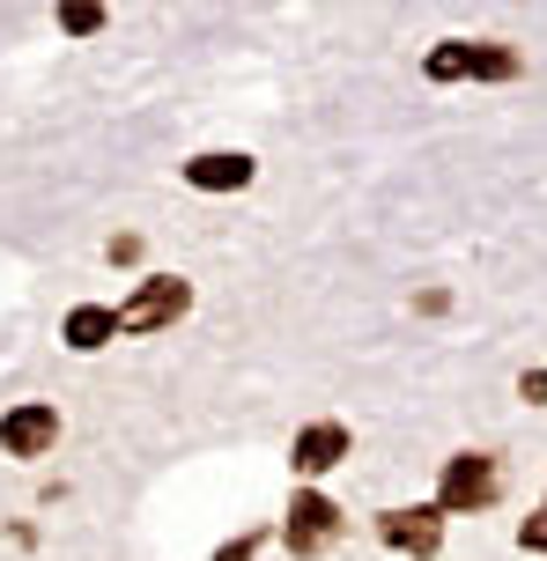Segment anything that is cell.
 Listing matches in <instances>:
<instances>
[{"label":"cell","mask_w":547,"mask_h":561,"mask_svg":"<svg viewBox=\"0 0 547 561\" xmlns=\"http://www.w3.org/2000/svg\"><path fill=\"white\" fill-rule=\"evenodd\" d=\"M422 75L430 82H518L525 75V59L511 53V45H466V37H452V45H436L430 59H422Z\"/></svg>","instance_id":"cell-1"},{"label":"cell","mask_w":547,"mask_h":561,"mask_svg":"<svg viewBox=\"0 0 547 561\" xmlns=\"http://www.w3.org/2000/svg\"><path fill=\"white\" fill-rule=\"evenodd\" d=\"M503 495V466H495L489 450H459L452 466H444V488H436V517L452 510V517H474V510H489Z\"/></svg>","instance_id":"cell-2"},{"label":"cell","mask_w":547,"mask_h":561,"mask_svg":"<svg viewBox=\"0 0 547 561\" xmlns=\"http://www.w3.org/2000/svg\"><path fill=\"white\" fill-rule=\"evenodd\" d=\"M185 310H193V288H185V280H171V274H156V280H141V288H134L112 318H118V333H163V325H178V318H185Z\"/></svg>","instance_id":"cell-3"},{"label":"cell","mask_w":547,"mask_h":561,"mask_svg":"<svg viewBox=\"0 0 547 561\" xmlns=\"http://www.w3.org/2000/svg\"><path fill=\"white\" fill-rule=\"evenodd\" d=\"M282 539H288V554H326V547L341 539V503H333V495H318V488H304V495L288 503Z\"/></svg>","instance_id":"cell-4"},{"label":"cell","mask_w":547,"mask_h":561,"mask_svg":"<svg viewBox=\"0 0 547 561\" xmlns=\"http://www.w3.org/2000/svg\"><path fill=\"white\" fill-rule=\"evenodd\" d=\"M53 444H59V407L23 399V407L0 414V450H8V458H45Z\"/></svg>","instance_id":"cell-5"},{"label":"cell","mask_w":547,"mask_h":561,"mask_svg":"<svg viewBox=\"0 0 547 561\" xmlns=\"http://www.w3.org/2000/svg\"><path fill=\"white\" fill-rule=\"evenodd\" d=\"M347 458V428L341 421H311V428H296V444H288V466L304 480H318V473H333Z\"/></svg>","instance_id":"cell-6"},{"label":"cell","mask_w":547,"mask_h":561,"mask_svg":"<svg viewBox=\"0 0 547 561\" xmlns=\"http://www.w3.org/2000/svg\"><path fill=\"white\" fill-rule=\"evenodd\" d=\"M252 156H237V148H207V156H193V163H185V185H193V193H244V185H252Z\"/></svg>","instance_id":"cell-7"},{"label":"cell","mask_w":547,"mask_h":561,"mask_svg":"<svg viewBox=\"0 0 547 561\" xmlns=\"http://www.w3.org/2000/svg\"><path fill=\"white\" fill-rule=\"evenodd\" d=\"M377 539L400 547V554H436L444 547V517L436 510H385L377 517Z\"/></svg>","instance_id":"cell-8"},{"label":"cell","mask_w":547,"mask_h":561,"mask_svg":"<svg viewBox=\"0 0 547 561\" xmlns=\"http://www.w3.org/2000/svg\"><path fill=\"white\" fill-rule=\"evenodd\" d=\"M104 340H118V318L104 304H75L67 310V347H82V355H96Z\"/></svg>","instance_id":"cell-9"},{"label":"cell","mask_w":547,"mask_h":561,"mask_svg":"<svg viewBox=\"0 0 547 561\" xmlns=\"http://www.w3.org/2000/svg\"><path fill=\"white\" fill-rule=\"evenodd\" d=\"M59 30L89 37V30H104V8H96V0H67V8H59Z\"/></svg>","instance_id":"cell-10"},{"label":"cell","mask_w":547,"mask_h":561,"mask_svg":"<svg viewBox=\"0 0 547 561\" xmlns=\"http://www.w3.org/2000/svg\"><path fill=\"white\" fill-rule=\"evenodd\" d=\"M518 547H525V554H547V510L518 525Z\"/></svg>","instance_id":"cell-11"},{"label":"cell","mask_w":547,"mask_h":561,"mask_svg":"<svg viewBox=\"0 0 547 561\" xmlns=\"http://www.w3.org/2000/svg\"><path fill=\"white\" fill-rule=\"evenodd\" d=\"M252 554H260V533H237L230 547H215V561H252Z\"/></svg>","instance_id":"cell-12"},{"label":"cell","mask_w":547,"mask_h":561,"mask_svg":"<svg viewBox=\"0 0 547 561\" xmlns=\"http://www.w3.org/2000/svg\"><path fill=\"white\" fill-rule=\"evenodd\" d=\"M518 399H547V369H525V377H518Z\"/></svg>","instance_id":"cell-13"}]
</instances>
